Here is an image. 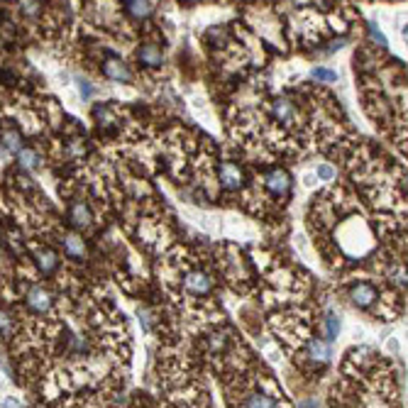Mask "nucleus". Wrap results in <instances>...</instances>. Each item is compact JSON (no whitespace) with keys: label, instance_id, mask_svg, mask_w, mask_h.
Here are the masks:
<instances>
[{"label":"nucleus","instance_id":"nucleus-1","mask_svg":"<svg viewBox=\"0 0 408 408\" xmlns=\"http://www.w3.org/2000/svg\"><path fill=\"white\" fill-rule=\"evenodd\" d=\"M347 299L352 301V306H357V308L379 311L382 315H386L382 308L384 299H396V296H386L382 286H377L372 279H354L347 284Z\"/></svg>","mask_w":408,"mask_h":408},{"label":"nucleus","instance_id":"nucleus-2","mask_svg":"<svg viewBox=\"0 0 408 408\" xmlns=\"http://www.w3.org/2000/svg\"><path fill=\"white\" fill-rule=\"evenodd\" d=\"M235 408H281V406H279V401H276L272 393L264 391V389L249 386L242 391V396H240Z\"/></svg>","mask_w":408,"mask_h":408},{"label":"nucleus","instance_id":"nucleus-3","mask_svg":"<svg viewBox=\"0 0 408 408\" xmlns=\"http://www.w3.org/2000/svg\"><path fill=\"white\" fill-rule=\"evenodd\" d=\"M184 289L194 296H205V294H210V289H213V281H210L208 274L201 272V269H191V272H186L184 274Z\"/></svg>","mask_w":408,"mask_h":408},{"label":"nucleus","instance_id":"nucleus-4","mask_svg":"<svg viewBox=\"0 0 408 408\" xmlns=\"http://www.w3.org/2000/svg\"><path fill=\"white\" fill-rule=\"evenodd\" d=\"M264 186H267L269 191L274 196H286L289 194V186H291V179L289 174H286L284 169H272L264 174Z\"/></svg>","mask_w":408,"mask_h":408},{"label":"nucleus","instance_id":"nucleus-5","mask_svg":"<svg viewBox=\"0 0 408 408\" xmlns=\"http://www.w3.org/2000/svg\"><path fill=\"white\" fill-rule=\"evenodd\" d=\"M220 181H223L225 189H240L242 186V171L240 166H235L233 162L220 166Z\"/></svg>","mask_w":408,"mask_h":408},{"label":"nucleus","instance_id":"nucleus-6","mask_svg":"<svg viewBox=\"0 0 408 408\" xmlns=\"http://www.w3.org/2000/svg\"><path fill=\"white\" fill-rule=\"evenodd\" d=\"M69 218H71V223H74L76 228H88V225H91V210H88V205H86L84 201H76V203H71Z\"/></svg>","mask_w":408,"mask_h":408},{"label":"nucleus","instance_id":"nucleus-7","mask_svg":"<svg viewBox=\"0 0 408 408\" xmlns=\"http://www.w3.org/2000/svg\"><path fill=\"white\" fill-rule=\"evenodd\" d=\"M103 71H105V76H108V79H113V81H130V79H132V76H130V71H127V66H125L123 61H118V59H108V61H105Z\"/></svg>","mask_w":408,"mask_h":408},{"label":"nucleus","instance_id":"nucleus-8","mask_svg":"<svg viewBox=\"0 0 408 408\" xmlns=\"http://www.w3.org/2000/svg\"><path fill=\"white\" fill-rule=\"evenodd\" d=\"M140 61L147 66H159L164 64V54H162V49L157 45H145L140 49Z\"/></svg>","mask_w":408,"mask_h":408},{"label":"nucleus","instance_id":"nucleus-9","mask_svg":"<svg viewBox=\"0 0 408 408\" xmlns=\"http://www.w3.org/2000/svg\"><path fill=\"white\" fill-rule=\"evenodd\" d=\"M37 264H40V269L45 272V274H49V272H54L56 269V264H59V257H56L49 247H45L37 252Z\"/></svg>","mask_w":408,"mask_h":408},{"label":"nucleus","instance_id":"nucleus-10","mask_svg":"<svg viewBox=\"0 0 408 408\" xmlns=\"http://www.w3.org/2000/svg\"><path fill=\"white\" fill-rule=\"evenodd\" d=\"M64 247L69 252V257H84L86 247H84V240L76 237V235H66L64 237Z\"/></svg>","mask_w":408,"mask_h":408},{"label":"nucleus","instance_id":"nucleus-11","mask_svg":"<svg viewBox=\"0 0 408 408\" xmlns=\"http://www.w3.org/2000/svg\"><path fill=\"white\" fill-rule=\"evenodd\" d=\"M125 10L134 17H147L155 13V3H125Z\"/></svg>","mask_w":408,"mask_h":408},{"label":"nucleus","instance_id":"nucleus-12","mask_svg":"<svg viewBox=\"0 0 408 408\" xmlns=\"http://www.w3.org/2000/svg\"><path fill=\"white\" fill-rule=\"evenodd\" d=\"M3 140L8 142V150H17V147H20V134L13 132V130H8L6 137H3Z\"/></svg>","mask_w":408,"mask_h":408},{"label":"nucleus","instance_id":"nucleus-13","mask_svg":"<svg viewBox=\"0 0 408 408\" xmlns=\"http://www.w3.org/2000/svg\"><path fill=\"white\" fill-rule=\"evenodd\" d=\"M315 79H320V81H335L338 76L333 74V71H325V69H315Z\"/></svg>","mask_w":408,"mask_h":408}]
</instances>
